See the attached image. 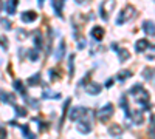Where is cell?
<instances>
[{"instance_id":"6da1fadb","label":"cell","mask_w":155,"mask_h":139,"mask_svg":"<svg viewBox=\"0 0 155 139\" xmlns=\"http://www.w3.org/2000/svg\"><path fill=\"white\" fill-rule=\"evenodd\" d=\"M137 14V11H135V8H133L132 5H127L126 8L119 12V16H118V19H116V23L118 25H123L124 22H129V20Z\"/></svg>"},{"instance_id":"7a4b0ae2","label":"cell","mask_w":155,"mask_h":139,"mask_svg":"<svg viewBox=\"0 0 155 139\" xmlns=\"http://www.w3.org/2000/svg\"><path fill=\"white\" fill-rule=\"evenodd\" d=\"M113 6H115V0H104L99 5V16L103 17V20H109V12L113 11Z\"/></svg>"},{"instance_id":"3957f363","label":"cell","mask_w":155,"mask_h":139,"mask_svg":"<svg viewBox=\"0 0 155 139\" xmlns=\"http://www.w3.org/2000/svg\"><path fill=\"white\" fill-rule=\"evenodd\" d=\"M113 114V105L112 104H107V105H104L103 108L98 110V119L103 121V122H107L112 117Z\"/></svg>"},{"instance_id":"277c9868","label":"cell","mask_w":155,"mask_h":139,"mask_svg":"<svg viewBox=\"0 0 155 139\" xmlns=\"http://www.w3.org/2000/svg\"><path fill=\"white\" fill-rule=\"evenodd\" d=\"M89 113V111H87V108L85 107H73L71 108V111H70V119L73 121V122H78L79 119H82V117Z\"/></svg>"},{"instance_id":"5b68a950","label":"cell","mask_w":155,"mask_h":139,"mask_svg":"<svg viewBox=\"0 0 155 139\" xmlns=\"http://www.w3.org/2000/svg\"><path fill=\"white\" fill-rule=\"evenodd\" d=\"M78 131H81V133H90L92 130V122H87V117L84 116L82 119L78 121Z\"/></svg>"},{"instance_id":"8992f818","label":"cell","mask_w":155,"mask_h":139,"mask_svg":"<svg viewBox=\"0 0 155 139\" xmlns=\"http://www.w3.org/2000/svg\"><path fill=\"white\" fill-rule=\"evenodd\" d=\"M85 91L87 94H92V96H96L101 93V85L96 82H90V83H87L85 85Z\"/></svg>"},{"instance_id":"52a82bcc","label":"cell","mask_w":155,"mask_h":139,"mask_svg":"<svg viewBox=\"0 0 155 139\" xmlns=\"http://www.w3.org/2000/svg\"><path fill=\"white\" fill-rule=\"evenodd\" d=\"M90 34H92L93 39L99 42V40H103V37H104V28L103 26H93Z\"/></svg>"},{"instance_id":"ba28073f","label":"cell","mask_w":155,"mask_h":139,"mask_svg":"<svg viewBox=\"0 0 155 139\" xmlns=\"http://www.w3.org/2000/svg\"><path fill=\"white\" fill-rule=\"evenodd\" d=\"M127 117L129 119H133V124H143V113L141 111H130L129 110V113H127Z\"/></svg>"},{"instance_id":"9c48e42d","label":"cell","mask_w":155,"mask_h":139,"mask_svg":"<svg viewBox=\"0 0 155 139\" xmlns=\"http://www.w3.org/2000/svg\"><path fill=\"white\" fill-rule=\"evenodd\" d=\"M37 19V14L34 11H25L22 12V20L26 23H31V22H34V20Z\"/></svg>"},{"instance_id":"30bf717a","label":"cell","mask_w":155,"mask_h":139,"mask_svg":"<svg viewBox=\"0 0 155 139\" xmlns=\"http://www.w3.org/2000/svg\"><path fill=\"white\" fill-rule=\"evenodd\" d=\"M51 5L55 8L56 16L62 17V6H64V0H51Z\"/></svg>"},{"instance_id":"8fae6325","label":"cell","mask_w":155,"mask_h":139,"mask_svg":"<svg viewBox=\"0 0 155 139\" xmlns=\"http://www.w3.org/2000/svg\"><path fill=\"white\" fill-rule=\"evenodd\" d=\"M17 2H19V0H8V2H6L5 9H6V12H8L9 16L16 14V6H17Z\"/></svg>"},{"instance_id":"7c38bea8","label":"cell","mask_w":155,"mask_h":139,"mask_svg":"<svg viewBox=\"0 0 155 139\" xmlns=\"http://www.w3.org/2000/svg\"><path fill=\"white\" fill-rule=\"evenodd\" d=\"M147 46H149V42H147L146 39H140V40H137V43H135V51L137 53H143Z\"/></svg>"},{"instance_id":"4fadbf2b","label":"cell","mask_w":155,"mask_h":139,"mask_svg":"<svg viewBox=\"0 0 155 139\" xmlns=\"http://www.w3.org/2000/svg\"><path fill=\"white\" fill-rule=\"evenodd\" d=\"M143 30H144L146 34L154 36V34H155V30H154V22H152V20H146V22L143 23Z\"/></svg>"},{"instance_id":"5bb4252c","label":"cell","mask_w":155,"mask_h":139,"mask_svg":"<svg viewBox=\"0 0 155 139\" xmlns=\"http://www.w3.org/2000/svg\"><path fill=\"white\" fill-rule=\"evenodd\" d=\"M12 87H14V90H17V91L22 93V96H23V97L28 96V93H26V90H25V87H23L22 80H14V82H12Z\"/></svg>"},{"instance_id":"9a60e30c","label":"cell","mask_w":155,"mask_h":139,"mask_svg":"<svg viewBox=\"0 0 155 139\" xmlns=\"http://www.w3.org/2000/svg\"><path fill=\"white\" fill-rule=\"evenodd\" d=\"M42 97L44 99H60V94L59 93H53L51 90H45L42 93Z\"/></svg>"},{"instance_id":"2e32d148","label":"cell","mask_w":155,"mask_h":139,"mask_svg":"<svg viewBox=\"0 0 155 139\" xmlns=\"http://www.w3.org/2000/svg\"><path fill=\"white\" fill-rule=\"evenodd\" d=\"M64 54H65V43H64V42H60L59 46H57V51H56V54H55L56 60H60Z\"/></svg>"},{"instance_id":"e0dca14e","label":"cell","mask_w":155,"mask_h":139,"mask_svg":"<svg viewBox=\"0 0 155 139\" xmlns=\"http://www.w3.org/2000/svg\"><path fill=\"white\" fill-rule=\"evenodd\" d=\"M0 97H2L3 102H8V104H12L16 101V96L14 94H9V93H5V91L0 93Z\"/></svg>"},{"instance_id":"ac0fdd59","label":"cell","mask_w":155,"mask_h":139,"mask_svg":"<svg viewBox=\"0 0 155 139\" xmlns=\"http://www.w3.org/2000/svg\"><path fill=\"white\" fill-rule=\"evenodd\" d=\"M110 135L112 136H119L121 133H123V128H121V125H118V124H113V125H110Z\"/></svg>"},{"instance_id":"d6986e66","label":"cell","mask_w":155,"mask_h":139,"mask_svg":"<svg viewBox=\"0 0 155 139\" xmlns=\"http://www.w3.org/2000/svg\"><path fill=\"white\" fill-rule=\"evenodd\" d=\"M26 82H28V85H30V87L37 85V83L40 82V74H39V73H36L34 76H31V77H30L28 80H26Z\"/></svg>"},{"instance_id":"ffe728a7","label":"cell","mask_w":155,"mask_h":139,"mask_svg":"<svg viewBox=\"0 0 155 139\" xmlns=\"http://www.w3.org/2000/svg\"><path fill=\"white\" fill-rule=\"evenodd\" d=\"M23 130V136L26 138V139H36V135H33L31 131H30V128H28V125H22V127H20Z\"/></svg>"},{"instance_id":"44dd1931","label":"cell","mask_w":155,"mask_h":139,"mask_svg":"<svg viewBox=\"0 0 155 139\" xmlns=\"http://www.w3.org/2000/svg\"><path fill=\"white\" fill-rule=\"evenodd\" d=\"M130 76H132V73H130V71H127V70H126V71H121V73H118L116 79L123 82V80H126V79H129Z\"/></svg>"},{"instance_id":"7402d4cb","label":"cell","mask_w":155,"mask_h":139,"mask_svg":"<svg viewBox=\"0 0 155 139\" xmlns=\"http://www.w3.org/2000/svg\"><path fill=\"white\" fill-rule=\"evenodd\" d=\"M23 99H26V102L30 104V107H31V108H34V110L39 108V101H37V99H31V97H28V96L23 97Z\"/></svg>"},{"instance_id":"603a6c76","label":"cell","mask_w":155,"mask_h":139,"mask_svg":"<svg viewBox=\"0 0 155 139\" xmlns=\"http://www.w3.org/2000/svg\"><path fill=\"white\" fill-rule=\"evenodd\" d=\"M118 54H119V60L121 62H124V60H127L130 57V54H129L127 50H118Z\"/></svg>"},{"instance_id":"cb8c5ba5","label":"cell","mask_w":155,"mask_h":139,"mask_svg":"<svg viewBox=\"0 0 155 139\" xmlns=\"http://www.w3.org/2000/svg\"><path fill=\"white\" fill-rule=\"evenodd\" d=\"M14 111H16V114H17L19 117L26 116V110H25L23 107H20V105H14Z\"/></svg>"},{"instance_id":"d4e9b609","label":"cell","mask_w":155,"mask_h":139,"mask_svg":"<svg viewBox=\"0 0 155 139\" xmlns=\"http://www.w3.org/2000/svg\"><path fill=\"white\" fill-rule=\"evenodd\" d=\"M73 62H75V54H71L70 59H68V74H70V77L73 76V73H75V68H73Z\"/></svg>"},{"instance_id":"484cf974","label":"cell","mask_w":155,"mask_h":139,"mask_svg":"<svg viewBox=\"0 0 155 139\" xmlns=\"http://www.w3.org/2000/svg\"><path fill=\"white\" fill-rule=\"evenodd\" d=\"M34 43H36V50H40V48H42V36H40V33H37L34 36Z\"/></svg>"},{"instance_id":"4316f807","label":"cell","mask_w":155,"mask_h":139,"mask_svg":"<svg viewBox=\"0 0 155 139\" xmlns=\"http://www.w3.org/2000/svg\"><path fill=\"white\" fill-rule=\"evenodd\" d=\"M28 56H30V60H33V62H37L39 60V51L37 50H30Z\"/></svg>"},{"instance_id":"83f0119b","label":"cell","mask_w":155,"mask_h":139,"mask_svg":"<svg viewBox=\"0 0 155 139\" xmlns=\"http://www.w3.org/2000/svg\"><path fill=\"white\" fill-rule=\"evenodd\" d=\"M143 76H144L147 80H152V79H154V71H152V68H146L144 73H143Z\"/></svg>"},{"instance_id":"f1b7e54d","label":"cell","mask_w":155,"mask_h":139,"mask_svg":"<svg viewBox=\"0 0 155 139\" xmlns=\"http://www.w3.org/2000/svg\"><path fill=\"white\" fill-rule=\"evenodd\" d=\"M0 25H2L5 30H11V23L8 19H0Z\"/></svg>"},{"instance_id":"f546056e","label":"cell","mask_w":155,"mask_h":139,"mask_svg":"<svg viewBox=\"0 0 155 139\" xmlns=\"http://www.w3.org/2000/svg\"><path fill=\"white\" fill-rule=\"evenodd\" d=\"M26 37H28L26 31H23V30H17V39H19V40H23V39H26Z\"/></svg>"},{"instance_id":"4dcf8cb0","label":"cell","mask_w":155,"mask_h":139,"mask_svg":"<svg viewBox=\"0 0 155 139\" xmlns=\"http://www.w3.org/2000/svg\"><path fill=\"white\" fill-rule=\"evenodd\" d=\"M0 43H2L3 50H8V39H6L5 36H0Z\"/></svg>"},{"instance_id":"1f68e13d","label":"cell","mask_w":155,"mask_h":139,"mask_svg":"<svg viewBox=\"0 0 155 139\" xmlns=\"http://www.w3.org/2000/svg\"><path fill=\"white\" fill-rule=\"evenodd\" d=\"M48 76H50V79H55V77H57V73H56V68H53V70H50V71H48Z\"/></svg>"},{"instance_id":"d6a6232c","label":"cell","mask_w":155,"mask_h":139,"mask_svg":"<svg viewBox=\"0 0 155 139\" xmlns=\"http://www.w3.org/2000/svg\"><path fill=\"white\" fill-rule=\"evenodd\" d=\"M6 136H8V135H6V130L0 128V139H6Z\"/></svg>"},{"instance_id":"836d02e7","label":"cell","mask_w":155,"mask_h":139,"mask_svg":"<svg viewBox=\"0 0 155 139\" xmlns=\"http://www.w3.org/2000/svg\"><path fill=\"white\" fill-rule=\"evenodd\" d=\"M113 85V79H107V82H106V87L109 88V87H112Z\"/></svg>"},{"instance_id":"e575fe53","label":"cell","mask_w":155,"mask_h":139,"mask_svg":"<svg viewBox=\"0 0 155 139\" xmlns=\"http://www.w3.org/2000/svg\"><path fill=\"white\" fill-rule=\"evenodd\" d=\"M78 46H79V48H84V46H85V40H82V39H81V40H79V45H78Z\"/></svg>"},{"instance_id":"d590c367","label":"cell","mask_w":155,"mask_h":139,"mask_svg":"<svg viewBox=\"0 0 155 139\" xmlns=\"http://www.w3.org/2000/svg\"><path fill=\"white\" fill-rule=\"evenodd\" d=\"M112 50H115V51H118V50H119V46H118V43H112Z\"/></svg>"},{"instance_id":"8d00e7d4","label":"cell","mask_w":155,"mask_h":139,"mask_svg":"<svg viewBox=\"0 0 155 139\" xmlns=\"http://www.w3.org/2000/svg\"><path fill=\"white\" fill-rule=\"evenodd\" d=\"M75 2H76V3H79V5H81V3H84V2H85V0H75Z\"/></svg>"},{"instance_id":"74e56055","label":"cell","mask_w":155,"mask_h":139,"mask_svg":"<svg viewBox=\"0 0 155 139\" xmlns=\"http://www.w3.org/2000/svg\"><path fill=\"white\" fill-rule=\"evenodd\" d=\"M39 5L42 6V5H44V0H39Z\"/></svg>"}]
</instances>
